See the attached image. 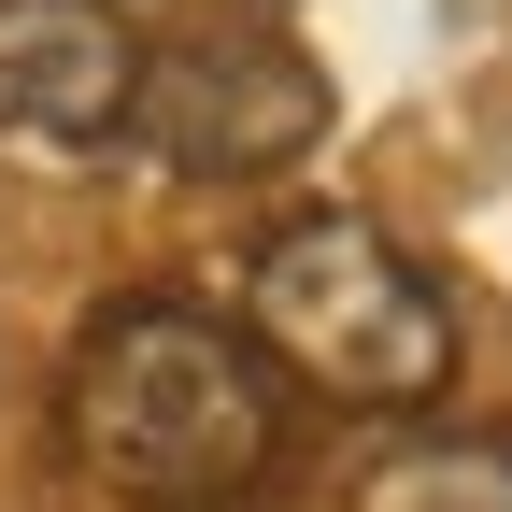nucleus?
<instances>
[{"label":"nucleus","mask_w":512,"mask_h":512,"mask_svg":"<svg viewBox=\"0 0 512 512\" xmlns=\"http://www.w3.org/2000/svg\"><path fill=\"white\" fill-rule=\"evenodd\" d=\"M57 441L100 498L143 512H228L271 484L285 456V399L256 370L242 328H214L200 299H114L57 370Z\"/></svg>","instance_id":"f257e3e1"},{"label":"nucleus","mask_w":512,"mask_h":512,"mask_svg":"<svg viewBox=\"0 0 512 512\" xmlns=\"http://www.w3.org/2000/svg\"><path fill=\"white\" fill-rule=\"evenodd\" d=\"M242 342H256V370H285L342 413H427L456 384V299L370 214H299L242 271Z\"/></svg>","instance_id":"f03ea898"},{"label":"nucleus","mask_w":512,"mask_h":512,"mask_svg":"<svg viewBox=\"0 0 512 512\" xmlns=\"http://www.w3.org/2000/svg\"><path fill=\"white\" fill-rule=\"evenodd\" d=\"M128 128H143L171 171L242 185V171H285L313 128H328V72H313L285 29H185L171 57H143Z\"/></svg>","instance_id":"7ed1b4c3"},{"label":"nucleus","mask_w":512,"mask_h":512,"mask_svg":"<svg viewBox=\"0 0 512 512\" xmlns=\"http://www.w3.org/2000/svg\"><path fill=\"white\" fill-rule=\"evenodd\" d=\"M128 86H143V43L114 0H0V143L86 157L128 128Z\"/></svg>","instance_id":"20e7f679"},{"label":"nucleus","mask_w":512,"mask_h":512,"mask_svg":"<svg viewBox=\"0 0 512 512\" xmlns=\"http://www.w3.org/2000/svg\"><path fill=\"white\" fill-rule=\"evenodd\" d=\"M342 512H512V427H399Z\"/></svg>","instance_id":"39448f33"}]
</instances>
